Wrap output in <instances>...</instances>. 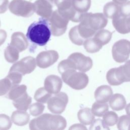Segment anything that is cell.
Wrapping results in <instances>:
<instances>
[{
	"label": "cell",
	"instance_id": "obj_29",
	"mask_svg": "<svg viewBox=\"0 0 130 130\" xmlns=\"http://www.w3.org/2000/svg\"><path fill=\"white\" fill-rule=\"evenodd\" d=\"M51 93L49 92L45 88L40 87L38 89L34 94V99L38 102L46 103L52 96Z\"/></svg>",
	"mask_w": 130,
	"mask_h": 130
},
{
	"label": "cell",
	"instance_id": "obj_46",
	"mask_svg": "<svg viewBox=\"0 0 130 130\" xmlns=\"http://www.w3.org/2000/svg\"><path fill=\"white\" fill-rule=\"evenodd\" d=\"M128 129H129V130H130V124H129V127H128Z\"/></svg>",
	"mask_w": 130,
	"mask_h": 130
},
{
	"label": "cell",
	"instance_id": "obj_36",
	"mask_svg": "<svg viewBox=\"0 0 130 130\" xmlns=\"http://www.w3.org/2000/svg\"><path fill=\"white\" fill-rule=\"evenodd\" d=\"M12 120L7 115L0 114V130H7L12 126Z\"/></svg>",
	"mask_w": 130,
	"mask_h": 130
},
{
	"label": "cell",
	"instance_id": "obj_12",
	"mask_svg": "<svg viewBox=\"0 0 130 130\" xmlns=\"http://www.w3.org/2000/svg\"><path fill=\"white\" fill-rule=\"evenodd\" d=\"M68 58L74 62L76 70L80 72H86L89 71L93 66L91 58L80 52L73 53L68 57Z\"/></svg>",
	"mask_w": 130,
	"mask_h": 130
},
{
	"label": "cell",
	"instance_id": "obj_34",
	"mask_svg": "<svg viewBox=\"0 0 130 130\" xmlns=\"http://www.w3.org/2000/svg\"><path fill=\"white\" fill-rule=\"evenodd\" d=\"M12 86V82L8 77L0 80V96L7 93Z\"/></svg>",
	"mask_w": 130,
	"mask_h": 130
},
{
	"label": "cell",
	"instance_id": "obj_18",
	"mask_svg": "<svg viewBox=\"0 0 130 130\" xmlns=\"http://www.w3.org/2000/svg\"><path fill=\"white\" fill-rule=\"evenodd\" d=\"M126 18L119 13L112 19V24L116 30L121 34H126L129 32L126 24Z\"/></svg>",
	"mask_w": 130,
	"mask_h": 130
},
{
	"label": "cell",
	"instance_id": "obj_6",
	"mask_svg": "<svg viewBox=\"0 0 130 130\" xmlns=\"http://www.w3.org/2000/svg\"><path fill=\"white\" fill-rule=\"evenodd\" d=\"M49 21L52 34L59 37L66 32L69 20L56 10L53 12Z\"/></svg>",
	"mask_w": 130,
	"mask_h": 130
},
{
	"label": "cell",
	"instance_id": "obj_13",
	"mask_svg": "<svg viewBox=\"0 0 130 130\" xmlns=\"http://www.w3.org/2000/svg\"><path fill=\"white\" fill-rule=\"evenodd\" d=\"M54 0H37L35 3V12L42 18L49 20L53 13Z\"/></svg>",
	"mask_w": 130,
	"mask_h": 130
},
{
	"label": "cell",
	"instance_id": "obj_41",
	"mask_svg": "<svg viewBox=\"0 0 130 130\" xmlns=\"http://www.w3.org/2000/svg\"><path fill=\"white\" fill-rule=\"evenodd\" d=\"M7 36V35L6 31L3 29H0V46L5 42Z\"/></svg>",
	"mask_w": 130,
	"mask_h": 130
},
{
	"label": "cell",
	"instance_id": "obj_37",
	"mask_svg": "<svg viewBox=\"0 0 130 130\" xmlns=\"http://www.w3.org/2000/svg\"><path fill=\"white\" fill-rule=\"evenodd\" d=\"M7 77L10 79L13 85H14L16 84H19L21 82L22 75L17 72L9 71Z\"/></svg>",
	"mask_w": 130,
	"mask_h": 130
},
{
	"label": "cell",
	"instance_id": "obj_2",
	"mask_svg": "<svg viewBox=\"0 0 130 130\" xmlns=\"http://www.w3.org/2000/svg\"><path fill=\"white\" fill-rule=\"evenodd\" d=\"M67 121L58 114H44L32 119L29 122L31 130H62L66 128Z\"/></svg>",
	"mask_w": 130,
	"mask_h": 130
},
{
	"label": "cell",
	"instance_id": "obj_16",
	"mask_svg": "<svg viewBox=\"0 0 130 130\" xmlns=\"http://www.w3.org/2000/svg\"><path fill=\"white\" fill-rule=\"evenodd\" d=\"M10 44L16 48L20 52L26 50L28 46L26 38L21 32H15L12 34Z\"/></svg>",
	"mask_w": 130,
	"mask_h": 130
},
{
	"label": "cell",
	"instance_id": "obj_45",
	"mask_svg": "<svg viewBox=\"0 0 130 130\" xmlns=\"http://www.w3.org/2000/svg\"><path fill=\"white\" fill-rule=\"evenodd\" d=\"M126 24L127 28L130 32V16L127 17L126 18Z\"/></svg>",
	"mask_w": 130,
	"mask_h": 130
},
{
	"label": "cell",
	"instance_id": "obj_7",
	"mask_svg": "<svg viewBox=\"0 0 130 130\" xmlns=\"http://www.w3.org/2000/svg\"><path fill=\"white\" fill-rule=\"evenodd\" d=\"M8 8L13 14L23 17H30L35 12L34 4L25 0H12Z\"/></svg>",
	"mask_w": 130,
	"mask_h": 130
},
{
	"label": "cell",
	"instance_id": "obj_44",
	"mask_svg": "<svg viewBox=\"0 0 130 130\" xmlns=\"http://www.w3.org/2000/svg\"><path fill=\"white\" fill-rule=\"evenodd\" d=\"M125 112L127 115L130 117V103L126 105L125 107Z\"/></svg>",
	"mask_w": 130,
	"mask_h": 130
},
{
	"label": "cell",
	"instance_id": "obj_4",
	"mask_svg": "<svg viewBox=\"0 0 130 130\" xmlns=\"http://www.w3.org/2000/svg\"><path fill=\"white\" fill-rule=\"evenodd\" d=\"M106 79L110 85L118 86L125 82H130V60L118 68L110 69L106 74Z\"/></svg>",
	"mask_w": 130,
	"mask_h": 130
},
{
	"label": "cell",
	"instance_id": "obj_24",
	"mask_svg": "<svg viewBox=\"0 0 130 130\" xmlns=\"http://www.w3.org/2000/svg\"><path fill=\"white\" fill-rule=\"evenodd\" d=\"M103 13L107 18L113 19L119 13V6L113 2H108L104 7Z\"/></svg>",
	"mask_w": 130,
	"mask_h": 130
},
{
	"label": "cell",
	"instance_id": "obj_23",
	"mask_svg": "<svg viewBox=\"0 0 130 130\" xmlns=\"http://www.w3.org/2000/svg\"><path fill=\"white\" fill-rule=\"evenodd\" d=\"M26 89L27 87L24 84L14 85L8 92L7 97L9 99L13 101L25 93L26 92Z\"/></svg>",
	"mask_w": 130,
	"mask_h": 130
},
{
	"label": "cell",
	"instance_id": "obj_30",
	"mask_svg": "<svg viewBox=\"0 0 130 130\" xmlns=\"http://www.w3.org/2000/svg\"><path fill=\"white\" fill-rule=\"evenodd\" d=\"M118 115L114 111H107L103 115V120L108 126H112L115 125L118 121Z\"/></svg>",
	"mask_w": 130,
	"mask_h": 130
},
{
	"label": "cell",
	"instance_id": "obj_27",
	"mask_svg": "<svg viewBox=\"0 0 130 130\" xmlns=\"http://www.w3.org/2000/svg\"><path fill=\"white\" fill-rule=\"evenodd\" d=\"M72 6L81 13H86L90 8L91 0H72Z\"/></svg>",
	"mask_w": 130,
	"mask_h": 130
},
{
	"label": "cell",
	"instance_id": "obj_5",
	"mask_svg": "<svg viewBox=\"0 0 130 130\" xmlns=\"http://www.w3.org/2000/svg\"><path fill=\"white\" fill-rule=\"evenodd\" d=\"M80 22H82L89 28L96 32L104 28L108 23V19L101 13H84L82 16Z\"/></svg>",
	"mask_w": 130,
	"mask_h": 130
},
{
	"label": "cell",
	"instance_id": "obj_1",
	"mask_svg": "<svg viewBox=\"0 0 130 130\" xmlns=\"http://www.w3.org/2000/svg\"><path fill=\"white\" fill-rule=\"evenodd\" d=\"M51 34L49 20L41 18L29 26L26 37L32 43L43 46L48 43Z\"/></svg>",
	"mask_w": 130,
	"mask_h": 130
},
{
	"label": "cell",
	"instance_id": "obj_31",
	"mask_svg": "<svg viewBox=\"0 0 130 130\" xmlns=\"http://www.w3.org/2000/svg\"><path fill=\"white\" fill-rule=\"evenodd\" d=\"M69 36L71 42L75 45L81 46L82 45L84 41H83L80 37L77 30V26L72 27L69 31Z\"/></svg>",
	"mask_w": 130,
	"mask_h": 130
},
{
	"label": "cell",
	"instance_id": "obj_42",
	"mask_svg": "<svg viewBox=\"0 0 130 130\" xmlns=\"http://www.w3.org/2000/svg\"><path fill=\"white\" fill-rule=\"evenodd\" d=\"M69 129H87V128L85 126H84L83 125V124H79V123H77V124H75L73 125H72L70 128Z\"/></svg>",
	"mask_w": 130,
	"mask_h": 130
},
{
	"label": "cell",
	"instance_id": "obj_3",
	"mask_svg": "<svg viewBox=\"0 0 130 130\" xmlns=\"http://www.w3.org/2000/svg\"><path fill=\"white\" fill-rule=\"evenodd\" d=\"M63 81L72 88L81 90L88 84L89 78L84 72H77L75 70H68L61 74Z\"/></svg>",
	"mask_w": 130,
	"mask_h": 130
},
{
	"label": "cell",
	"instance_id": "obj_22",
	"mask_svg": "<svg viewBox=\"0 0 130 130\" xmlns=\"http://www.w3.org/2000/svg\"><path fill=\"white\" fill-rule=\"evenodd\" d=\"M31 103V98L26 92L19 98L13 101L14 106L18 110L26 111Z\"/></svg>",
	"mask_w": 130,
	"mask_h": 130
},
{
	"label": "cell",
	"instance_id": "obj_28",
	"mask_svg": "<svg viewBox=\"0 0 130 130\" xmlns=\"http://www.w3.org/2000/svg\"><path fill=\"white\" fill-rule=\"evenodd\" d=\"M109 110V106L107 103L94 102L91 107V111L94 116H103Z\"/></svg>",
	"mask_w": 130,
	"mask_h": 130
},
{
	"label": "cell",
	"instance_id": "obj_20",
	"mask_svg": "<svg viewBox=\"0 0 130 130\" xmlns=\"http://www.w3.org/2000/svg\"><path fill=\"white\" fill-rule=\"evenodd\" d=\"M77 117L79 121L84 125L91 124L94 120L95 118L91 109L89 108L80 109L78 112Z\"/></svg>",
	"mask_w": 130,
	"mask_h": 130
},
{
	"label": "cell",
	"instance_id": "obj_21",
	"mask_svg": "<svg viewBox=\"0 0 130 130\" xmlns=\"http://www.w3.org/2000/svg\"><path fill=\"white\" fill-rule=\"evenodd\" d=\"M112 34V32L103 28L97 31L93 36V38L98 44L104 46L110 41Z\"/></svg>",
	"mask_w": 130,
	"mask_h": 130
},
{
	"label": "cell",
	"instance_id": "obj_19",
	"mask_svg": "<svg viewBox=\"0 0 130 130\" xmlns=\"http://www.w3.org/2000/svg\"><path fill=\"white\" fill-rule=\"evenodd\" d=\"M29 115L25 111L18 110L13 112L11 115L12 122L18 126L27 124L29 121Z\"/></svg>",
	"mask_w": 130,
	"mask_h": 130
},
{
	"label": "cell",
	"instance_id": "obj_8",
	"mask_svg": "<svg viewBox=\"0 0 130 130\" xmlns=\"http://www.w3.org/2000/svg\"><path fill=\"white\" fill-rule=\"evenodd\" d=\"M112 54L116 62L122 63L126 61L130 55V41L121 39L116 42L112 48Z\"/></svg>",
	"mask_w": 130,
	"mask_h": 130
},
{
	"label": "cell",
	"instance_id": "obj_10",
	"mask_svg": "<svg viewBox=\"0 0 130 130\" xmlns=\"http://www.w3.org/2000/svg\"><path fill=\"white\" fill-rule=\"evenodd\" d=\"M36 66V59L31 56H27L15 62L11 67L9 71L17 72L23 76L32 72Z\"/></svg>",
	"mask_w": 130,
	"mask_h": 130
},
{
	"label": "cell",
	"instance_id": "obj_15",
	"mask_svg": "<svg viewBox=\"0 0 130 130\" xmlns=\"http://www.w3.org/2000/svg\"><path fill=\"white\" fill-rule=\"evenodd\" d=\"M113 95L112 88L107 85L99 86L94 91V98L99 103H107L109 102Z\"/></svg>",
	"mask_w": 130,
	"mask_h": 130
},
{
	"label": "cell",
	"instance_id": "obj_14",
	"mask_svg": "<svg viewBox=\"0 0 130 130\" xmlns=\"http://www.w3.org/2000/svg\"><path fill=\"white\" fill-rule=\"evenodd\" d=\"M62 85V80L56 75H49L44 81V88L51 94H55L59 92Z\"/></svg>",
	"mask_w": 130,
	"mask_h": 130
},
{
	"label": "cell",
	"instance_id": "obj_9",
	"mask_svg": "<svg viewBox=\"0 0 130 130\" xmlns=\"http://www.w3.org/2000/svg\"><path fill=\"white\" fill-rule=\"evenodd\" d=\"M68 100V96L65 92H59L49 99L47 102L48 109L53 114H61L64 111Z\"/></svg>",
	"mask_w": 130,
	"mask_h": 130
},
{
	"label": "cell",
	"instance_id": "obj_47",
	"mask_svg": "<svg viewBox=\"0 0 130 130\" xmlns=\"http://www.w3.org/2000/svg\"><path fill=\"white\" fill-rule=\"evenodd\" d=\"M0 26H1V21H0Z\"/></svg>",
	"mask_w": 130,
	"mask_h": 130
},
{
	"label": "cell",
	"instance_id": "obj_26",
	"mask_svg": "<svg viewBox=\"0 0 130 130\" xmlns=\"http://www.w3.org/2000/svg\"><path fill=\"white\" fill-rule=\"evenodd\" d=\"M83 45L85 50L90 53H96L99 51L103 47L102 45L98 44L92 37L86 39Z\"/></svg>",
	"mask_w": 130,
	"mask_h": 130
},
{
	"label": "cell",
	"instance_id": "obj_39",
	"mask_svg": "<svg viewBox=\"0 0 130 130\" xmlns=\"http://www.w3.org/2000/svg\"><path fill=\"white\" fill-rule=\"evenodd\" d=\"M119 14L124 17L130 16V1L120 5Z\"/></svg>",
	"mask_w": 130,
	"mask_h": 130
},
{
	"label": "cell",
	"instance_id": "obj_25",
	"mask_svg": "<svg viewBox=\"0 0 130 130\" xmlns=\"http://www.w3.org/2000/svg\"><path fill=\"white\" fill-rule=\"evenodd\" d=\"M19 51L14 46L9 44L4 51L5 58L10 63H14L19 59Z\"/></svg>",
	"mask_w": 130,
	"mask_h": 130
},
{
	"label": "cell",
	"instance_id": "obj_40",
	"mask_svg": "<svg viewBox=\"0 0 130 130\" xmlns=\"http://www.w3.org/2000/svg\"><path fill=\"white\" fill-rule=\"evenodd\" d=\"M9 7L8 0H0V14L5 13Z\"/></svg>",
	"mask_w": 130,
	"mask_h": 130
},
{
	"label": "cell",
	"instance_id": "obj_33",
	"mask_svg": "<svg viewBox=\"0 0 130 130\" xmlns=\"http://www.w3.org/2000/svg\"><path fill=\"white\" fill-rule=\"evenodd\" d=\"M45 109V106L42 103L37 102L30 105L29 111L30 114L33 116H37L41 115Z\"/></svg>",
	"mask_w": 130,
	"mask_h": 130
},
{
	"label": "cell",
	"instance_id": "obj_17",
	"mask_svg": "<svg viewBox=\"0 0 130 130\" xmlns=\"http://www.w3.org/2000/svg\"><path fill=\"white\" fill-rule=\"evenodd\" d=\"M110 108L114 111L123 110L126 105V102L124 96L120 93H115L109 101Z\"/></svg>",
	"mask_w": 130,
	"mask_h": 130
},
{
	"label": "cell",
	"instance_id": "obj_38",
	"mask_svg": "<svg viewBox=\"0 0 130 130\" xmlns=\"http://www.w3.org/2000/svg\"><path fill=\"white\" fill-rule=\"evenodd\" d=\"M109 126H107L103 120L101 119L94 120L91 124L89 129H109Z\"/></svg>",
	"mask_w": 130,
	"mask_h": 130
},
{
	"label": "cell",
	"instance_id": "obj_43",
	"mask_svg": "<svg viewBox=\"0 0 130 130\" xmlns=\"http://www.w3.org/2000/svg\"><path fill=\"white\" fill-rule=\"evenodd\" d=\"M127 0H113V2L118 5H121L127 2Z\"/></svg>",
	"mask_w": 130,
	"mask_h": 130
},
{
	"label": "cell",
	"instance_id": "obj_11",
	"mask_svg": "<svg viewBox=\"0 0 130 130\" xmlns=\"http://www.w3.org/2000/svg\"><path fill=\"white\" fill-rule=\"evenodd\" d=\"M58 58V53L55 50L44 51L41 52L37 56L36 64L40 68H47L55 63Z\"/></svg>",
	"mask_w": 130,
	"mask_h": 130
},
{
	"label": "cell",
	"instance_id": "obj_32",
	"mask_svg": "<svg viewBox=\"0 0 130 130\" xmlns=\"http://www.w3.org/2000/svg\"><path fill=\"white\" fill-rule=\"evenodd\" d=\"M54 2L60 12H66L72 7V0H54Z\"/></svg>",
	"mask_w": 130,
	"mask_h": 130
},
{
	"label": "cell",
	"instance_id": "obj_35",
	"mask_svg": "<svg viewBox=\"0 0 130 130\" xmlns=\"http://www.w3.org/2000/svg\"><path fill=\"white\" fill-rule=\"evenodd\" d=\"M130 124V117L127 115H123L118 118L117 123V127L119 130L128 129Z\"/></svg>",
	"mask_w": 130,
	"mask_h": 130
}]
</instances>
